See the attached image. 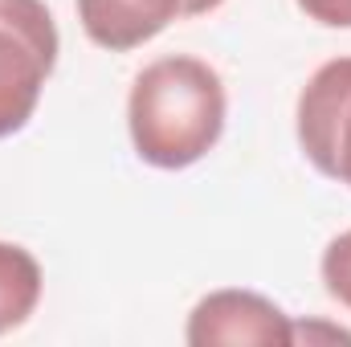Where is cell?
Returning <instances> with one entry per match:
<instances>
[{
	"label": "cell",
	"mask_w": 351,
	"mask_h": 347,
	"mask_svg": "<svg viewBox=\"0 0 351 347\" xmlns=\"http://www.w3.org/2000/svg\"><path fill=\"white\" fill-rule=\"evenodd\" d=\"M294 4L327 29H351V0H294Z\"/></svg>",
	"instance_id": "obj_8"
},
{
	"label": "cell",
	"mask_w": 351,
	"mask_h": 347,
	"mask_svg": "<svg viewBox=\"0 0 351 347\" xmlns=\"http://www.w3.org/2000/svg\"><path fill=\"white\" fill-rule=\"evenodd\" d=\"M225 115L229 94L221 74L192 53L147 62L127 94V131L135 156L164 172L200 164L221 143Z\"/></svg>",
	"instance_id": "obj_1"
},
{
	"label": "cell",
	"mask_w": 351,
	"mask_h": 347,
	"mask_svg": "<svg viewBox=\"0 0 351 347\" xmlns=\"http://www.w3.org/2000/svg\"><path fill=\"white\" fill-rule=\"evenodd\" d=\"M58 49L62 41L45 0H0V139L29 127Z\"/></svg>",
	"instance_id": "obj_2"
},
{
	"label": "cell",
	"mask_w": 351,
	"mask_h": 347,
	"mask_svg": "<svg viewBox=\"0 0 351 347\" xmlns=\"http://www.w3.org/2000/svg\"><path fill=\"white\" fill-rule=\"evenodd\" d=\"M315 339L351 344V331H343V327H323V323H306V327H298V323H294V344H315Z\"/></svg>",
	"instance_id": "obj_9"
},
{
	"label": "cell",
	"mask_w": 351,
	"mask_h": 347,
	"mask_svg": "<svg viewBox=\"0 0 351 347\" xmlns=\"http://www.w3.org/2000/svg\"><path fill=\"white\" fill-rule=\"evenodd\" d=\"M319 270H323V286H327V294H331L339 307H348L351 311V229L348 233H339V237H331V246L323 250Z\"/></svg>",
	"instance_id": "obj_7"
},
{
	"label": "cell",
	"mask_w": 351,
	"mask_h": 347,
	"mask_svg": "<svg viewBox=\"0 0 351 347\" xmlns=\"http://www.w3.org/2000/svg\"><path fill=\"white\" fill-rule=\"evenodd\" d=\"M41 290H45V278L37 258L25 246L0 241V335L29 323V315L41 302Z\"/></svg>",
	"instance_id": "obj_6"
},
{
	"label": "cell",
	"mask_w": 351,
	"mask_h": 347,
	"mask_svg": "<svg viewBox=\"0 0 351 347\" xmlns=\"http://www.w3.org/2000/svg\"><path fill=\"white\" fill-rule=\"evenodd\" d=\"M184 339L192 347H294V323L274 298L229 286L192 307Z\"/></svg>",
	"instance_id": "obj_4"
},
{
	"label": "cell",
	"mask_w": 351,
	"mask_h": 347,
	"mask_svg": "<svg viewBox=\"0 0 351 347\" xmlns=\"http://www.w3.org/2000/svg\"><path fill=\"white\" fill-rule=\"evenodd\" d=\"M294 131L302 156L351 188V58L323 62L298 94Z\"/></svg>",
	"instance_id": "obj_3"
},
{
	"label": "cell",
	"mask_w": 351,
	"mask_h": 347,
	"mask_svg": "<svg viewBox=\"0 0 351 347\" xmlns=\"http://www.w3.org/2000/svg\"><path fill=\"white\" fill-rule=\"evenodd\" d=\"M225 0H78V21L102 49L127 53L160 37L172 21L217 12Z\"/></svg>",
	"instance_id": "obj_5"
}]
</instances>
